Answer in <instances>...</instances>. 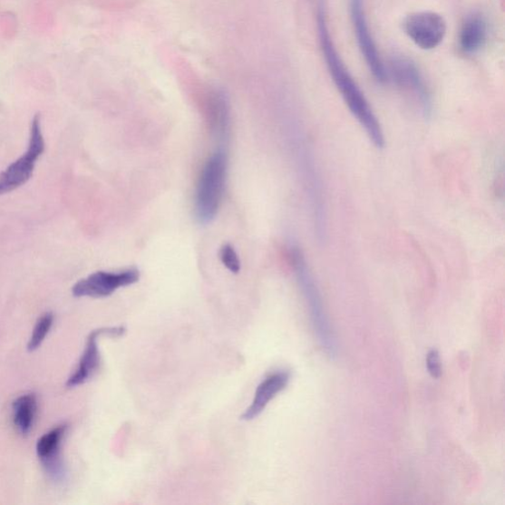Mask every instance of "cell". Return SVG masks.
<instances>
[{"label": "cell", "mask_w": 505, "mask_h": 505, "mask_svg": "<svg viewBox=\"0 0 505 505\" xmlns=\"http://www.w3.org/2000/svg\"><path fill=\"white\" fill-rule=\"evenodd\" d=\"M317 27L324 59L336 89L339 90L347 108L361 123L374 147L378 150L384 149V130L381 128L380 122L361 87L358 86L349 70L346 69L341 55L336 51L331 37L326 14H325L322 5L318 8Z\"/></svg>", "instance_id": "1"}, {"label": "cell", "mask_w": 505, "mask_h": 505, "mask_svg": "<svg viewBox=\"0 0 505 505\" xmlns=\"http://www.w3.org/2000/svg\"><path fill=\"white\" fill-rule=\"evenodd\" d=\"M291 259H293L297 282L307 303L314 331H316L325 353L330 357H335L338 354V345H336L330 322L326 313H325L321 295L316 280H314L311 275L305 257L296 247L291 249Z\"/></svg>", "instance_id": "2"}, {"label": "cell", "mask_w": 505, "mask_h": 505, "mask_svg": "<svg viewBox=\"0 0 505 505\" xmlns=\"http://www.w3.org/2000/svg\"><path fill=\"white\" fill-rule=\"evenodd\" d=\"M228 174L227 154H212L201 170L195 196V213L200 223L215 219L226 189Z\"/></svg>", "instance_id": "3"}, {"label": "cell", "mask_w": 505, "mask_h": 505, "mask_svg": "<svg viewBox=\"0 0 505 505\" xmlns=\"http://www.w3.org/2000/svg\"><path fill=\"white\" fill-rule=\"evenodd\" d=\"M44 151V141L41 130V117L34 116L31 121L28 150L19 160L0 173V196L26 184L33 175L37 160Z\"/></svg>", "instance_id": "4"}, {"label": "cell", "mask_w": 505, "mask_h": 505, "mask_svg": "<svg viewBox=\"0 0 505 505\" xmlns=\"http://www.w3.org/2000/svg\"><path fill=\"white\" fill-rule=\"evenodd\" d=\"M388 77L416 101L424 118L429 119L432 115V97L419 67L412 60L402 55H396L390 62Z\"/></svg>", "instance_id": "5"}, {"label": "cell", "mask_w": 505, "mask_h": 505, "mask_svg": "<svg viewBox=\"0 0 505 505\" xmlns=\"http://www.w3.org/2000/svg\"><path fill=\"white\" fill-rule=\"evenodd\" d=\"M365 0H350V13L359 50L365 60L370 73L379 83L388 82V72L381 59L376 43L370 31L365 13Z\"/></svg>", "instance_id": "6"}, {"label": "cell", "mask_w": 505, "mask_h": 505, "mask_svg": "<svg viewBox=\"0 0 505 505\" xmlns=\"http://www.w3.org/2000/svg\"><path fill=\"white\" fill-rule=\"evenodd\" d=\"M403 30L419 48L431 51L443 42L447 24L445 19L432 11H420L408 15L403 22Z\"/></svg>", "instance_id": "7"}, {"label": "cell", "mask_w": 505, "mask_h": 505, "mask_svg": "<svg viewBox=\"0 0 505 505\" xmlns=\"http://www.w3.org/2000/svg\"><path fill=\"white\" fill-rule=\"evenodd\" d=\"M140 277L137 268L119 273L97 272L77 282L73 287V295L75 297H108L119 288L138 283Z\"/></svg>", "instance_id": "8"}, {"label": "cell", "mask_w": 505, "mask_h": 505, "mask_svg": "<svg viewBox=\"0 0 505 505\" xmlns=\"http://www.w3.org/2000/svg\"><path fill=\"white\" fill-rule=\"evenodd\" d=\"M125 333V327L100 328L90 333L80 364L71 377L67 379L66 386L69 388L81 386L96 374L100 365L99 336L109 335L112 338H119Z\"/></svg>", "instance_id": "9"}, {"label": "cell", "mask_w": 505, "mask_h": 505, "mask_svg": "<svg viewBox=\"0 0 505 505\" xmlns=\"http://www.w3.org/2000/svg\"><path fill=\"white\" fill-rule=\"evenodd\" d=\"M65 432L66 425H59L41 436L36 446L40 461L50 477L57 481H62L65 476L64 466L60 456V449Z\"/></svg>", "instance_id": "10"}, {"label": "cell", "mask_w": 505, "mask_h": 505, "mask_svg": "<svg viewBox=\"0 0 505 505\" xmlns=\"http://www.w3.org/2000/svg\"><path fill=\"white\" fill-rule=\"evenodd\" d=\"M289 380L290 374L287 372H277L264 379L257 387L253 402L242 414L241 420L251 422L260 417L268 403L286 388Z\"/></svg>", "instance_id": "11"}, {"label": "cell", "mask_w": 505, "mask_h": 505, "mask_svg": "<svg viewBox=\"0 0 505 505\" xmlns=\"http://www.w3.org/2000/svg\"><path fill=\"white\" fill-rule=\"evenodd\" d=\"M489 36L488 22L481 15L466 18L459 35V47L466 54H474L485 47Z\"/></svg>", "instance_id": "12"}, {"label": "cell", "mask_w": 505, "mask_h": 505, "mask_svg": "<svg viewBox=\"0 0 505 505\" xmlns=\"http://www.w3.org/2000/svg\"><path fill=\"white\" fill-rule=\"evenodd\" d=\"M37 398L33 393L16 398L13 403L14 422L22 435H28L35 423Z\"/></svg>", "instance_id": "13"}, {"label": "cell", "mask_w": 505, "mask_h": 505, "mask_svg": "<svg viewBox=\"0 0 505 505\" xmlns=\"http://www.w3.org/2000/svg\"><path fill=\"white\" fill-rule=\"evenodd\" d=\"M211 123L219 136L223 137L228 131V101L222 94L216 93L210 99Z\"/></svg>", "instance_id": "14"}, {"label": "cell", "mask_w": 505, "mask_h": 505, "mask_svg": "<svg viewBox=\"0 0 505 505\" xmlns=\"http://www.w3.org/2000/svg\"><path fill=\"white\" fill-rule=\"evenodd\" d=\"M53 320L54 317L52 312L43 314V316L38 319L28 342L27 349L29 352H34L39 349L44 339L47 338V335L53 327Z\"/></svg>", "instance_id": "15"}, {"label": "cell", "mask_w": 505, "mask_h": 505, "mask_svg": "<svg viewBox=\"0 0 505 505\" xmlns=\"http://www.w3.org/2000/svg\"><path fill=\"white\" fill-rule=\"evenodd\" d=\"M220 259L231 273L238 274L240 272L241 264L237 251L229 244L222 246L220 250Z\"/></svg>", "instance_id": "16"}, {"label": "cell", "mask_w": 505, "mask_h": 505, "mask_svg": "<svg viewBox=\"0 0 505 505\" xmlns=\"http://www.w3.org/2000/svg\"><path fill=\"white\" fill-rule=\"evenodd\" d=\"M426 367L432 377L439 379L442 374V366L440 353L432 350L426 356Z\"/></svg>", "instance_id": "17"}]
</instances>
